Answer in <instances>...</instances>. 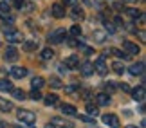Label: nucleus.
Here are the masks:
<instances>
[{
  "mask_svg": "<svg viewBox=\"0 0 146 128\" xmlns=\"http://www.w3.org/2000/svg\"><path fill=\"white\" fill-rule=\"evenodd\" d=\"M18 119L22 121L24 125H35L36 123V115L31 112V110H18Z\"/></svg>",
  "mask_w": 146,
  "mask_h": 128,
  "instance_id": "obj_1",
  "label": "nucleus"
},
{
  "mask_svg": "<svg viewBox=\"0 0 146 128\" xmlns=\"http://www.w3.org/2000/svg\"><path fill=\"white\" fill-rule=\"evenodd\" d=\"M65 36H67V31L65 29H56V31H52L49 34V43H61L65 40Z\"/></svg>",
  "mask_w": 146,
  "mask_h": 128,
  "instance_id": "obj_2",
  "label": "nucleus"
},
{
  "mask_svg": "<svg viewBox=\"0 0 146 128\" xmlns=\"http://www.w3.org/2000/svg\"><path fill=\"white\" fill-rule=\"evenodd\" d=\"M101 119H103V123L108 125L110 128H119V117L114 115V114H105Z\"/></svg>",
  "mask_w": 146,
  "mask_h": 128,
  "instance_id": "obj_3",
  "label": "nucleus"
},
{
  "mask_svg": "<svg viewBox=\"0 0 146 128\" xmlns=\"http://www.w3.org/2000/svg\"><path fill=\"white\" fill-rule=\"evenodd\" d=\"M5 36H7V42L9 43H18V42H24V36H22V32L20 31H15V29H11L5 32Z\"/></svg>",
  "mask_w": 146,
  "mask_h": 128,
  "instance_id": "obj_4",
  "label": "nucleus"
},
{
  "mask_svg": "<svg viewBox=\"0 0 146 128\" xmlns=\"http://www.w3.org/2000/svg\"><path fill=\"white\" fill-rule=\"evenodd\" d=\"M94 70H96L98 74H101V76H105V74H106L108 67H106V63H105V56H101V58L96 60V63H94Z\"/></svg>",
  "mask_w": 146,
  "mask_h": 128,
  "instance_id": "obj_5",
  "label": "nucleus"
},
{
  "mask_svg": "<svg viewBox=\"0 0 146 128\" xmlns=\"http://www.w3.org/2000/svg\"><path fill=\"white\" fill-rule=\"evenodd\" d=\"M123 49H125V51H126L128 54H130V56H132V54H137V52H141V49H139V45H137V43H132V42H128V40H125V42H123Z\"/></svg>",
  "mask_w": 146,
  "mask_h": 128,
  "instance_id": "obj_6",
  "label": "nucleus"
},
{
  "mask_svg": "<svg viewBox=\"0 0 146 128\" xmlns=\"http://www.w3.org/2000/svg\"><path fill=\"white\" fill-rule=\"evenodd\" d=\"M11 76L16 78V80H22V78L27 76V69L25 67H13L11 69Z\"/></svg>",
  "mask_w": 146,
  "mask_h": 128,
  "instance_id": "obj_7",
  "label": "nucleus"
},
{
  "mask_svg": "<svg viewBox=\"0 0 146 128\" xmlns=\"http://www.w3.org/2000/svg\"><path fill=\"white\" fill-rule=\"evenodd\" d=\"M4 58L7 60V62H15L16 58H18V51L13 47V45H9L7 49H5V54H4Z\"/></svg>",
  "mask_w": 146,
  "mask_h": 128,
  "instance_id": "obj_8",
  "label": "nucleus"
},
{
  "mask_svg": "<svg viewBox=\"0 0 146 128\" xmlns=\"http://www.w3.org/2000/svg\"><path fill=\"white\" fill-rule=\"evenodd\" d=\"M60 110L63 112L65 115H78L76 112V107L74 105H69V103H63V105H60Z\"/></svg>",
  "mask_w": 146,
  "mask_h": 128,
  "instance_id": "obj_9",
  "label": "nucleus"
},
{
  "mask_svg": "<svg viewBox=\"0 0 146 128\" xmlns=\"http://www.w3.org/2000/svg\"><path fill=\"white\" fill-rule=\"evenodd\" d=\"M132 97L135 99V101H144V85L133 88V90H132Z\"/></svg>",
  "mask_w": 146,
  "mask_h": 128,
  "instance_id": "obj_10",
  "label": "nucleus"
},
{
  "mask_svg": "<svg viewBox=\"0 0 146 128\" xmlns=\"http://www.w3.org/2000/svg\"><path fill=\"white\" fill-rule=\"evenodd\" d=\"M52 125H58L60 128H74V125L70 121H67L63 117H52Z\"/></svg>",
  "mask_w": 146,
  "mask_h": 128,
  "instance_id": "obj_11",
  "label": "nucleus"
},
{
  "mask_svg": "<svg viewBox=\"0 0 146 128\" xmlns=\"http://www.w3.org/2000/svg\"><path fill=\"white\" fill-rule=\"evenodd\" d=\"M52 16L54 18H63L65 16V7L61 4H54L52 5Z\"/></svg>",
  "mask_w": 146,
  "mask_h": 128,
  "instance_id": "obj_12",
  "label": "nucleus"
},
{
  "mask_svg": "<svg viewBox=\"0 0 146 128\" xmlns=\"http://www.w3.org/2000/svg\"><path fill=\"white\" fill-rule=\"evenodd\" d=\"M96 101H98V105H101V107H106V105L110 103V96L106 92H101V94L96 96Z\"/></svg>",
  "mask_w": 146,
  "mask_h": 128,
  "instance_id": "obj_13",
  "label": "nucleus"
},
{
  "mask_svg": "<svg viewBox=\"0 0 146 128\" xmlns=\"http://www.w3.org/2000/svg\"><path fill=\"white\" fill-rule=\"evenodd\" d=\"M65 65L70 67V69H76V67H80V58H78L76 54H72V56H69L65 60Z\"/></svg>",
  "mask_w": 146,
  "mask_h": 128,
  "instance_id": "obj_14",
  "label": "nucleus"
},
{
  "mask_svg": "<svg viewBox=\"0 0 146 128\" xmlns=\"http://www.w3.org/2000/svg\"><path fill=\"white\" fill-rule=\"evenodd\" d=\"M81 74L83 76H90V74H94V65L90 63V62H85L81 65Z\"/></svg>",
  "mask_w": 146,
  "mask_h": 128,
  "instance_id": "obj_15",
  "label": "nucleus"
},
{
  "mask_svg": "<svg viewBox=\"0 0 146 128\" xmlns=\"http://www.w3.org/2000/svg\"><path fill=\"white\" fill-rule=\"evenodd\" d=\"M24 51H27V52H31V51H35V49L38 47V42L36 40H24Z\"/></svg>",
  "mask_w": 146,
  "mask_h": 128,
  "instance_id": "obj_16",
  "label": "nucleus"
},
{
  "mask_svg": "<svg viewBox=\"0 0 146 128\" xmlns=\"http://www.w3.org/2000/svg\"><path fill=\"white\" fill-rule=\"evenodd\" d=\"M144 72V63L141 62V63H135V65H132L130 67V74H133V76H137V74H143Z\"/></svg>",
  "mask_w": 146,
  "mask_h": 128,
  "instance_id": "obj_17",
  "label": "nucleus"
},
{
  "mask_svg": "<svg viewBox=\"0 0 146 128\" xmlns=\"http://www.w3.org/2000/svg\"><path fill=\"white\" fill-rule=\"evenodd\" d=\"M0 110L2 112H11V110H15V107H13V103H9V101L0 97Z\"/></svg>",
  "mask_w": 146,
  "mask_h": 128,
  "instance_id": "obj_18",
  "label": "nucleus"
},
{
  "mask_svg": "<svg viewBox=\"0 0 146 128\" xmlns=\"http://www.w3.org/2000/svg\"><path fill=\"white\" fill-rule=\"evenodd\" d=\"M43 103H45L47 107H52V105L58 103V96H56V94H49V96L43 97Z\"/></svg>",
  "mask_w": 146,
  "mask_h": 128,
  "instance_id": "obj_19",
  "label": "nucleus"
},
{
  "mask_svg": "<svg viewBox=\"0 0 146 128\" xmlns=\"http://www.w3.org/2000/svg\"><path fill=\"white\" fill-rule=\"evenodd\" d=\"M43 78H40V76H36V78H33V81H31V87L35 88V90H38V88H42L43 87Z\"/></svg>",
  "mask_w": 146,
  "mask_h": 128,
  "instance_id": "obj_20",
  "label": "nucleus"
},
{
  "mask_svg": "<svg viewBox=\"0 0 146 128\" xmlns=\"http://www.w3.org/2000/svg\"><path fill=\"white\" fill-rule=\"evenodd\" d=\"M72 18H74V20H83V18H85V13H83L80 7L74 5V9H72Z\"/></svg>",
  "mask_w": 146,
  "mask_h": 128,
  "instance_id": "obj_21",
  "label": "nucleus"
},
{
  "mask_svg": "<svg viewBox=\"0 0 146 128\" xmlns=\"http://www.w3.org/2000/svg\"><path fill=\"white\" fill-rule=\"evenodd\" d=\"M0 90L11 92V90H13V85H11V81H7V80H0Z\"/></svg>",
  "mask_w": 146,
  "mask_h": 128,
  "instance_id": "obj_22",
  "label": "nucleus"
},
{
  "mask_svg": "<svg viewBox=\"0 0 146 128\" xmlns=\"http://www.w3.org/2000/svg\"><path fill=\"white\" fill-rule=\"evenodd\" d=\"M69 32H70V36H72V38H80V36H81V27L78 25V24H74V25L70 27V31H69Z\"/></svg>",
  "mask_w": 146,
  "mask_h": 128,
  "instance_id": "obj_23",
  "label": "nucleus"
},
{
  "mask_svg": "<svg viewBox=\"0 0 146 128\" xmlns=\"http://www.w3.org/2000/svg\"><path fill=\"white\" fill-rule=\"evenodd\" d=\"M40 56H42V60H45V62H47V60H52V56H54V51H52V49H43V51H42V54H40Z\"/></svg>",
  "mask_w": 146,
  "mask_h": 128,
  "instance_id": "obj_24",
  "label": "nucleus"
},
{
  "mask_svg": "<svg viewBox=\"0 0 146 128\" xmlns=\"http://www.w3.org/2000/svg\"><path fill=\"white\" fill-rule=\"evenodd\" d=\"M11 94H13L16 99H25V97H27V94L22 90V88H13V90H11Z\"/></svg>",
  "mask_w": 146,
  "mask_h": 128,
  "instance_id": "obj_25",
  "label": "nucleus"
},
{
  "mask_svg": "<svg viewBox=\"0 0 146 128\" xmlns=\"http://www.w3.org/2000/svg\"><path fill=\"white\" fill-rule=\"evenodd\" d=\"M110 52H112V54H115L117 58H123V60H130V54L123 52V51H119V49H110Z\"/></svg>",
  "mask_w": 146,
  "mask_h": 128,
  "instance_id": "obj_26",
  "label": "nucleus"
},
{
  "mask_svg": "<svg viewBox=\"0 0 146 128\" xmlns=\"http://www.w3.org/2000/svg\"><path fill=\"white\" fill-rule=\"evenodd\" d=\"M112 69H114L115 74H123V72H125V67H123L121 62H114V63H112Z\"/></svg>",
  "mask_w": 146,
  "mask_h": 128,
  "instance_id": "obj_27",
  "label": "nucleus"
},
{
  "mask_svg": "<svg viewBox=\"0 0 146 128\" xmlns=\"http://www.w3.org/2000/svg\"><path fill=\"white\" fill-rule=\"evenodd\" d=\"M98 112H99V110H98V107H96V105H90V103L87 105V114H88V115L96 117V115H98Z\"/></svg>",
  "mask_w": 146,
  "mask_h": 128,
  "instance_id": "obj_28",
  "label": "nucleus"
},
{
  "mask_svg": "<svg viewBox=\"0 0 146 128\" xmlns=\"http://www.w3.org/2000/svg\"><path fill=\"white\" fill-rule=\"evenodd\" d=\"M9 11H11V7H9V4H7V2H0V15L7 16V15H9Z\"/></svg>",
  "mask_w": 146,
  "mask_h": 128,
  "instance_id": "obj_29",
  "label": "nucleus"
},
{
  "mask_svg": "<svg viewBox=\"0 0 146 128\" xmlns=\"http://www.w3.org/2000/svg\"><path fill=\"white\" fill-rule=\"evenodd\" d=\"M94 40L98 43H103L105 42V32L103 31H94Z\"/></svg>",
  "mask_w": 146,
  "mask_h": 128,
  "instance_id": "obj_30",
  "label": "nucleus"
},
{
  "mask_svg": "<svg viewBox=\"0 0 146 128\" xmlns=\"http://www.w3.org/2000/svg\"><path fill=\"white\" fill-rule=\"evenodd\" d=\"M50 87H52V88H61L63 85H61L60 78H50Z\"/></svg>",
  "mask_w": 146,
  "mask_h": 128,
  "instance_id": "obj_31",
  "label": "nucleus"
},
{
  "mask_svg": "<svg viewBox=\"0 0 146 128\" xmlns=\"http://www.w3.org/2000/svg\"><path fill=\"white\" fill-rule=\"evenodd\" d=\"M126 13H128V16H132V18H135V20H137V16L141 15V13H139L137 9H133V7H130V9H126Z\"/></svg>",
  "mask_w": 146,
  "mask_h": 128,
  "instance_id": "obj_32",
  "label": "nucleus"
},
{
  "mask_svg": "<svg viewBox=\"0 0 146 128\" xmlns=\"http://www.w3.org/2000/svg\"><path fill=\"white\" fill-rule=\"evenodd\" d=\"M29 96H31V99H35V101H40V99H42V94L38 90H35V88H33V92L29 94Z\"/></svg>",
  "mask_w": 146,
  "mask_h": 128,
  "instance_id": "obj_33",
  "label": "nucleus"
},
{
  "mask_svg": "<svg viewBox=\"0 0 146 128\" xmlns=\"http://www.w3.org/2000/svg\"><path fill=\"white\" fill-rule=\"evenodd\" d=\"M105 29L108 31V32H115V29H117V27H115L114 24H110V22H106V24H105Z\"/></svg>",
  "mask_w": 146,
  "mask_h": 128,
  "instance_id": "obj_34",
  "label": "nucleus"
},
{
  "mask_svg": "<svg viewBox=\"0 0 146 128\" xmlns=\"http://www.w3.org/2000/svg\"><path fill=\"white\" fill-rule=\"evenodd\" d=\"M24 4H25V0H13V5H15L16 9H22V5H24Z\"/></svg>",
  "mask_w": 146,
  "mask_h": 128,
  "instance_id": "obj_35",
  "label": "nucleus"
},
{
  "mask_svg": "<svg viewBox=\"0 0 146 128\" xmlns=\"http://www.w3.org/2000/svg\"><path fill=\"white\" fill-rule=\"evenodd\" d=\"M105 88H106V90H108V92H114L115 90V85H114V83H106V85H105Z\"/></svg>",
  "mask_w": 146,
  "mask_h": 128,
  "instance_id": "obj_36",
  "label": "nucleus"
},
{
  "mask_svg": "<svg viewBox=\"0 0 146 128\" xmlns=\"http://www.w3.org/2000/svg\"><path fill=\"white\" fill-rule=\"evenodd\" d=\"M80 119H81V121H85V123H94V119H92V117H88V115H80Z\"/></svg>",
  "mask_w": 146,
  "mask_h": 128,
  "instance_id": "obj_37",
  "label": "nucleus"
},
{
  "mask_svg": "<svg viewBox=\"0 0 146 128\" xmlns=\"http://www.w3.org/2000/svg\"><path fill=\"white\" fill-rule=\"evenodd\" d=\"M76 92V87H65V94H74Z\"/></svg>",
  "mask_w": 146,
  "mask_h": 128,
  "instance_id": "obj_38",
  "label": "nucleus"
},
{
  "mask_svg": "<svg viewBox=\"0 0 146 128\" xmlns=\"http://www.w3.org/2000/svg\"><path fill=\"white\" fill-rule=\"evenodd\" d=\"M63 4H67V5H76L78 0H63Z\"/></svg>",
  "mask_w": 146,
  "mask_h": 128,
  "instance_id": "obj_39",
  "label": "nucleus"
},
{
  "mask_svg": "<svg viewBox=\"0 0 146 128\" xmlns=\"http://www.w3.org/2000/svg\"><path fill=\"white\" fill-rule=\"evenodd\" d=\"M114 24H115V27H121V25H123V20L119 18V16H117V18L114 20Z\"/></svg>",
  "mask_w": 146,
  "mask_h": 128,
  "instance_id": "obj_40",
  "label": "nucleus"
},
{
  "mask_svg": "<svg viewBox=\"0 0 146 128\" xmlns=\"http://www.w3.org/2000/svg\"><path fill=\"white\" fill-rule=\"evenodd\" d=\"M121 88H123V90H126V92H130V87H128L126 83H123V85H121Z\"/></svg>",
  "mask_w": 146,
  "mask_h": 128,
  "instance_id": "obj_41",
  "label": "nucleus"
},
{
  "mask_svg": "<svg viewBox=\"0 0 146 128\" xmlns=\"http://www.w3.org/2000/svg\"><path fill=\"white\" fill-rule=\"evenodd\" d=\"M0 128H5V123H4V121H0Z\"/></svg>",
  "mask_w": 146,
  "mask_h": 128,
  "instance_id": "obj_42",
  "label": "nucleus"
},
{
  "mask_svg": "<svg viewBox=\"0 0 146 128\" xmlns=\"http://www.w3.org/2000/svg\"><path fill=\"white\" fill-rule=\"evenodd\" d=\"M45 128H56V126H54V125H50V123H49V125H47Z\"/></svg>",
  "mask_w": 146,
  "mask_h": 128,
  "instance_id": "obj_43",
  "label": "nucleus"
},
{
  "mask_svg": "<svg viewBox=\"0 0 146 128\" xmlns=\"http://www.w3.org/2000/svg\"><path fill=\"white\" fill-rule=\"evenodd\" d=\"M123 2H137V0H123Z\"/></svg>",
  "mask_w": 146,
  "mask_h": 128,
  "instance_id": "obj_44",
  "label": "nucleus"
},
{
  "mask_svg": "<svg viewBox=\"0 0 146 128\" xmlns=\"http://www.w3.org/2000/svg\"><path fill=\"white\" fill-rule=\"evenodd\" d=\"M126 128H137V126H133V125H128V126H126Z\"/></svg>",
  "mask_w": 146,
  "mask_h": 128,
  "instance_id": "obj_45",
  "label": "nucleus"
}]
</instances>
